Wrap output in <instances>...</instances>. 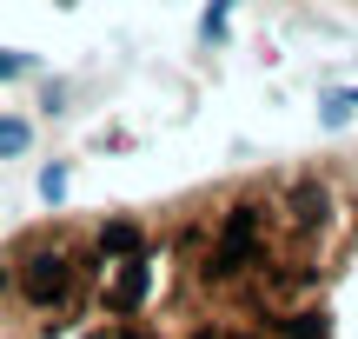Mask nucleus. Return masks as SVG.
Segmentation results:
<instances>
[{
	"instance_id": "20e7f679",
	"label": "nucleus",
	"mask_w": 358,
	"mask_h": 339,
	"mask_svg": "<svg viewBox=\"0 0 358 339\" xmlns=\"http://www.w3.org/2000/svg\"><path fill=\"white\" fill-rule=\"evenodd\" d=\"M226 13H232V0H213L206 20H199V34H206V40H226Z\"/></svg>"
},
{
	"instance_id": "f257e3e1",
	"label": "nucleus",
	"mask_w": 358,
	"mask_h": 339,
	"mask_svg": "<svg viewBox=\"0 0 358 339\" xmlns=\"http://www.w3.org/2000/svg\"><path fill=\"white\" fill-rule=\"evenodd\" d=\"M27 146H34V120H20V113H0V160H20Z\"/></svg>"
},
{
	"instance_id": "f03ea898",
	"label": "nucleus",
	"mask_w": 358,
	"mask_h": 339,
	"mask_svg": "<svg viewBox=\"0 0 358 339\" xmlns=\"http://www.w3.org/2000/svg\"><path fill=\"white\" fill-rule=\"evenodd\" d=\"M40 200H47V207H60V200H66V167H60V160L40 167Z\"/></svg>"
},
{
	"instance_id": "7ed1b4c3",
	"label": "nucleus",
	"mask_w": 358,
	"mask_h": 339,
	"mask_svg": "<svg viewBox=\"0 0 358 339\" xmlns=\"http://www.w3.org/2000/svg\"><path fill=\"white\" fill-rule=\"evenodd\" d=\"M352 93H325V100H319V120H325V127H345V120H352Z\"/></svg>"
},
{
	"instance_id": "39448f33",
	"label": "nucleus",
	"mask_w": 358,
	"mask_h": 339,
	"mask_svg": "<svg viewBox=\"0 0 358 339\" xmlns=\"http://www.w3.org/2000/svg\"><path fill=\"white\" fill-rule=\"evenodd\" d=\"M20 74H34V53H13V47H0V80H20Z\"/></svg>"
},
{
	"instance_id": "423d86ee",
	"label": "nucleus",
	"mask_w": 358,
	"mask_h": 339,
	"mask_svg": "<svg viewBox=\"0 0 358 339\" xmlns=\"http://www.w3.org/2000/svg\"><path fill=\"white\" fill-rule=\"evenodd\" d=\"M0 293H7V253H0Z\"/></svg>"
},
{
	"instance_id": "0eeeda50",
	"label": "nucleus",
	"mask_w": 358,
	"mask_h": 339,
	"mask_svg": "<svg viewBox=\"0 0 358 339\" xmlns=\"http://www.w3.org/2000/svg\"><path fill=\"white\" fill-rule=\"evenodd\" d=\"M352 100H358V93H352Z\"/></svg>"
}]
</instances>
